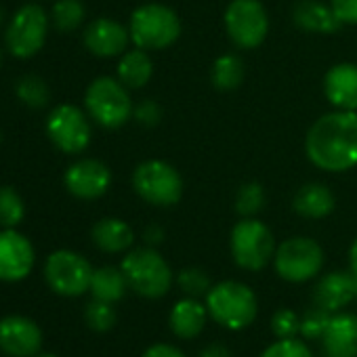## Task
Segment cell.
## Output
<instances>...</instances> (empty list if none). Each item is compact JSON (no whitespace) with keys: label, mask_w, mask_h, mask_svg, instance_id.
<instances>
[{"label":"cell","mask_w":357,"mask_h":357,"mask_svg":"<svg viewBox=\"0 0 357 357\" xmlns=\"http://www.w3.org/2000/svg\"><path fill=\"white\" fill-rule=\"evenodd\" d=\"M305 153L324 172H347L357 166V112L332 109L307 130Z\"/></svg>","instance_id":"1"},{"label":"cell","mask_w":357,"mask_h":357,"mask_svg":"<svg viewBox=\"0 0 357 357\" xmlns=\"http://www.w3.org/2000/svg\"><path fill=\"white\" fill-rule=\"evenodd\" d=\"M208 315L227 330H246L259 313V301L255 290L238 280H223L213 284L204 296Z\"/></svg>","instance_id":"2"},{"label":"cell","mask_w":357,"mask_h":357,"mask_svg":"<svg viewBox=\"0 0 357 357\" xmlns=\"http://www.w3.org/2000/svg\"><path fill=\"white\" fill-rule=\"evenodd\" d=\"M120 269L128 282V288L149 301L166 296L174 282L170 265L153 246L130 248L124 255Z\"/></svg>","instance_id":"3"},{"label":"cell","mask_w":357,"mask_h":357,"mask_svg":"<svg viewBox=\"0 0 357 357\" xmlns=\"http://www.w3.org/2000/svg\"><path fill=\"white\" fill-rule=\"evenodd\" d=\"M130 43L143 51H164L181 38L183 26L178 15L162 3H145L130 13Z\"/></svg>","instance_id":"4"},{"label":"cell","mask_w":357,"mask_h":357,"mask_svg":"<svg viewBox=\"0 0 357 357\" xmlns=\"http://www.w3.org/2000/svg\"><path fill=\"white\" fill-rule=\"evenodd\" d=\"M132 190L143 202L155 208H170L181 202L185 185L181 172L170 162L145 160L132 172Z\"/></svg>","instance_id":"5"},{"label":"cell","mask_w":357,"mask_h":357,"mask_svg":"<svg viewBox=\"0 0 357 357\" xmlns=\"http://www.w3.org/2000/svg\"><path fill=\"white\" fill-rule=\"evenodd\" d=\"M84 105L91 120L109 130L124 126L135 112L128 89L112 76H99L89 84L84 93Z\"/></svg>","instance_id":"6"},{"label":"cell","mask_w":357,"mask_h":357,"mask_svg":"<svg viewBox=\"0 0 357 357\" xmlns=\"http://www.w3.org/2000/svg\"><path fill=\"white\" fill-rule=\"evenodd\" d=\"M229 250L234 263L244 271H261L273 263L278 244L273 231L257 217L242 219L229 234Z\"/></svg>","instance_id":"7"},{"label":"cell","mask_w":357,"mask_h":357,"mask_svg":"<svg viewBox=\"0 0 357 357\" xmlns=\"http://www.w3.org/2000/svg\"><path fill=\"white\" fill-rule=\"evenodd\" d=\"M326 255L319 242L305 236H294L278 244L273 267L275 273L290 284H305L321 273Z\"/></svg>","instance_id":"8"},{"label":"cell","mask_w":357,"mask_h":357,"mask_svg":"<svg viewBox=\"0 0 357 357\" xmlns=\"http://www.w3.org/2000/svg\"><path fill=\"white\" fill-rule=\"evenodd\" d=\"M223 26L238 49L250 51L265 43L271 22L261 0H231L223 15Z\"/></svg>","instance_id":"9"},{"label":"cell","mask_w":357,"mask_h":357,"mask_svg":"<svg viewBox=\"0 0 357 357\" xmlns=\"http://www.w3.org/2000/svg\"><path fill=\"white\" fill-rule=\"evenodd\" d=\"M91 263L74 250H55L45 265V278L53 292L61 296H80L91 290Z\"/></svg>","instance_id":"10"},{"label":"cell","mask_w":357,"mask_h":357,"mask_svg":"<svg viewBox=\"0 0 357 357\" xmlns=\"http://www.w3.org/2000/svg\"><path fill=\"white\" fill-rule=\"evenodd\" d=\"M47 32V11L40 5H26L13 15L7 28V47L17 59H30L45 47Z\"/></svg>","instance_id":"11"},{"label":"cell","mask_w":357,"mask_h":357,"mask_svg":"<svg viewBox=\"0 0 357 357\" xmlns=\"http://www.w3.org/2000/svg\"><path fill=\"white\" fill-rule=\"evenodd\" d=\"M47 135L63 153H80L91 143V122L86 114L70 103L57 105L47 118Z\"/></svg>","instance_id":"12"},{"label":"cell","mask_w":357,"mask_h":357,"mask_svg":"<svg viewBox=\"0 0 357 357\" xmlns=\"http://www.w3.org/2000/svg\"><path fill=\"white\" fill-rule=\"evenodd\" d=\"M68 192L78 200H97L112 185V170L107 164L95 158H84L74 162L63 176Z\"/></svg>","instance_id":"13"},{"label":"cell","mask_w":357,"mask_h":357,"mask_svg":"<svg viewBox=\"0 0 357 357\" xmlns=\"http://www.w3.org/2000/svg\"><path fill=\"white\" fill-rule=\"evenodd\" d=\"M36 255L32 242L15 229L0 231V282H22L30 275Z\"/></svg>","instance_id":"14"},{"label":"cell","mask_w":357,"mask_h":357,"mask_svg":"<svg viewBox=\"0 0 357 357\" xmlns=\"http://www.w3.org/2000/svg\"><path fill=\"white\" fill-rule=\"evenodd\" d=\"M43 330L24 315H7L0 319V351L9 357H32L40 353Z\"/></svg>","instance_id":"15"},{"label":"cell","mask_w":357,"mask_h":357,"mask_svg":"<svg viewBox=\"0 0 357 357\" xmlns=\"http://www.w3.org/2000/svg\"><path fill=\"white\" fill-rule=\"evenodd\" d=\"M130 43V32L112 17H99L84 30V47L95 57H120Z\"/></svg>","instance_id":"16"},{"label":"cell","mask_w":357,"mask_h":357,"mask_svg":"<svg viewBox=\"0 0 357 357\" xmlns=\"http://www.w3.org/2000/svg\"><path fill=\"white\" fill-rule=\"evenodd\" d=\"M357 298V275L347 271H330L321 275L313 288V303L328 309L330 313L342 311Z\"/></svg>","instance_id":"17"},{"label":"cell","mask_w":357,"mask_h":357,"mask_svg":"<svg viewBox=\"0 0 357 357\" xmlns=\"http://www.w3.org/2000/svg\"><path fill=\"white\" fill-rule=\"evenodd\" d=\"M324 95L334 109L357 112V66L336 63L324 76Z\"/></svg>","instance_id":"18"},{"label":"cell","mask_w":357,"mask_h":357,"mask_svg":"<svg viewBox=\"0 0 357 357\" xmlns=\"http://www.w3.org/2000/svg\"><path fill=\"white\" fill-rule=\"evenodd\" d=\"M208 317L211 315H208L206 303H202L200 298L185 296L172 305V309L168 313V326L176 338L192 340L202 334Z\"/></svg>","instance_id":"19"},{"label":"cell","mask_w":357,"mask_h":357,"mask_svg":"<svg viewBox=\"0 0 357 357\" xmlns=\"http://www.w3.org/2000/svg\"><path fill=\"white\" fill-rule=\"evenodd\" d=\"M321 342L328 357H357V313H334Z\"/></svg>","instance_id":"20"},{"label":"cell","mask_w":357,"mask_h":357,"mask_svg":"<svg viewBox=\"0 0 357 357\" xmlns=\"http://www.w3.org/2000/svg\"><path fill=\"white\" fill-rule=\"evenodd\" d=\"M292 22L309 34H334L342 28L330 3L326 5L321 0H298L292 9Z\"/></svg>","instance_id":"21"},{"label":"cell","mask_w":357,"mask_h":357,"mask_svg":"<svg viewBox=\"0 0 357 357\" xmlns=\"http://www.w3.org/2000/svg\"><path fill=\"white\" fill-rule=\"evenodd\" d=\"M292 208L303 219L319 221L334 213L336 198L328 185L313 181V183H305L303 188H298V192L292 198Z\"/></svg>","instance_id":"22"},{"label":"cell","mask_w":357,"mask_h":357,"mask_svg":"<svg viewBox=\"0 0 357 357\" xmlns=\"http://www.w3.org/2000/svg\"><path fill=\"white\" fill-rule=\"evenodd\" d=\"M91 238H93V244L107 255L128 252L135 244L132 227L126 221L116 219V217H105L97 221L91 229Z\"/></svg>","instance_id":"23"},{"label":"cell","mask_w":357,"mask_h":357,"mask_svg":"<svg viewBox=\"0 0 357 357\" xmlns=\"http://www.w3.org/2000/svg\"><path fill=\"white\" fill-rule=\"evenodd\" d=\"M116 74H118V80L128 91H139L147 86V82L153 76V59L149 57V51H143L139 47L124 51L120 55Z\"/></svg>","instance_id":"24"},{"label":"cell","mask_w":357,"mask_h":357,"mask_svg":"<svg viewBox=\"0 0 357 357\" xmlns=\"http://www.w3.org/2000/svg\"><path fill=\"white\" fill-rule=\"evenodd\" d=\"M128 290V282L122 273L120 267H99L93 271V280H91V294L97 301H105V303H118L124 298Z\"/></svg>","instance_id":"25"},{"label":"cell","mask_w":357,"mask_h":357,"mask_svg":"<svg viewBox=\"0 0 357 357\" xmlns=\"http://www.w3.org/2000/svg\"><path fill=\"white\" fill-rule=\"evenodd\" d=\"M244 74H246L244 61H242V57H238L234 53H225V55L217 57L211 68L213 86L221 93H231V91L240 89L244 82Z\"/></svg>","instance_id":"26"},{"label":"cell","mask_w":357,"mask_h":357,"mask_svg":"<svg viewBox=\"0 0 357 357\" xmlns=\"http://www.w3.org/2000/svg\"><path fill=\"white\" fill-rule=\"evenodd\" d=\"M265 202H267L265 188L257 181H248V183L240 185V190L236 194L234 208L242 219H248V217H257L265 208Z\"/></svg>","instance_id":"27"},{"label":"cell","mask_w":357,"mask_h":357,"mask_svg":"<svg viewBox=\"0 0 357 357\" xmlns=\"http://www.w3.org/2000/svg\"><path fill=\"white\" fill-rule=\"evenodd\" d=\"M26 217V204L22 200V196L9 188L3 185L0 188V225L5 229H15Z\"/></svg>","instance_id":"28"},{"label":"cell","mask_w":357,"mask_h":357,"mask_svg":"<svg viewBox=\"0 0 357 357\" xmlns=\"http://www.w3.org/2000/svg\"><path fill=\"white\" fill-rule=\"evenodd\" d=\"M86 9L80 0H57L53 7V24L59 32H74L84 22Z\"/></svg>","instance_id":"29"},{"label":"cell","mask_w":357,"mask_h":357,"mask_svg":"<svg viewBox=\"0 0 357 357\" xmlns=\"http://www.w3.org/2000/svg\"><path fill=\"white\" fill-rule=\"evenodd\" d=\"M84 321H86V326H89L93 332L103 334V332H109V330L116 326L118 315H116V309H114L112 303L93 298V301L86 305V309H84Z\"/></svg>","instance_id":"30"},{"label":"cell","mask_w":357,"mask_h":357,"mask_svg":"<svg viewBox=\"0 0 357 357\" xmlns=\"http://www.w3.org/2000/svg\"><path fill=\"white\" fill-rule=\"evenodd\" d=\"M174 282H176L178 288H181V292L185 296H192V298H202L213 288V282H211L208 273L198 269V267L181 269V271H178V275L174 278Z\"/></svg>","instance_id":"31"},{"label":"cell","mask_w":357,"mask_h":357,"mask_svg":"<svg viewBox=\"0 0 357 357\" xmlns=\"http://www.w3.org/2000/svg\"><path fill=\"white\" fill-rule=\"evenodd\" d=\"M17 97L22 103H26L28 107H45L51 99V91H49V84L38 78V76H24L20 82H17Z\"/></svg>","instance_id":"32"},{"label":"cell","mask_w":357,"mask_h":357,"mask_svg":"<svg viewBox=\"0 0 357 357\" xmlns=\"http://www.w3.org/2000/svg\"><path fill=\"white\" fill-rule=\"evenodd\" d=\"M332 315L334 313H330L328 309L313 303V307H309L301 315V336L305 340H321V336L326 334V330L330 326Z\"/></svg>","instance_id":"33"},{"label":"cell","mask_w":357,"mask_h":357,"mask_svg":"<svg viewBox=\"0 0 357 357\" xmlns=\"http://www.w3.org/2000/svg\"><path fill=\"white\" fill-rule=\"evenodd\" d=\"M269 326L275 338H296L301 334V315L288 307H282L271 315Z\"/></svg>","instance_id":"34"},{"label":"cell","mask_w":357,"mask_h":357,"mask_svg":"<svg viewBox=\"0 0 357 357\" xmlns=\"http://www.w3.org/2000/svg\"><path fill=\"white\" fill-rule=\"evenodd\" d=\"M259 357H313V353L301 338H278Z\"/></svg>","instance_id":"35"},{"label":"cell","mask_w":357,"mask_h":357,"mask_svg":"<svg viewBox=\"0 0 357 357\" xmlns=\"http://www.w3.org/2000/svg\"><path fill=\"white\" fill-rule=\"evenodd\" d=\"M132 118L141 124V126H147V128H153L160 124L162 120V107L160 103H155L153 99H143L135 105V112H132Z\"/></svg>","instance_id":"36"},{"label":"cell","mask_w":357,"mask_h":357,"mask_svg":"<svg viewBox=\"0 0 357 357\" xmlns=\"http://www.w3.org/2000/svg\"><path fill=\"white\" fill-rule=\"evenodd\" d=\"M330 7L342 26H357V0H330Z\"/></svg>","instance_id":"37"},{"label":"cell","mask_w":357,"mask_h":357,"mask_svg":"<svg viewBox=\"0 0 357 357\" xmlns=\"http://www.w3.org/2000/svg\"><path fill=\"white\" fill-rule=\"evenodd\" d=\"M141 357H188L178 347H172L168 342H153L149 344Z\"/></svg>","instance_id":"38"},{"label":"cell","mask_w":357,"mask_h":357,"mask_svg":"<svg viewBox=\"0 0 357 357\" xmlns=\"http://www.w3.org/2000/svg\"><path fill=\"white\" fill-rule=\"evenodd\" d=\"M143 242L147 246H160L164 242V229L160 225H147L145 231H143Z\"/></svg>","instance_id":"39"},{"label":"cell","mask_w":357,"mask_h":357,"mask_svg":"<svg viewBox=\"0 0 357 357\" xmlns=\"http://www.w3.org/2000/svg\"><path fill=\"white\" fill-rule=\"evenodd\" d=\"M198 357H231V351L223 342H211L198 353Z\"/></svg>","instance_id":"40"},{"label":"cell","mask_w":357,"mask_h":357,"mask_svg":"<svg viewBox=\"0 0 357 357\" xmlns=\"http://www.w3.org/2000/svg\"><path fill=\"white\" fill-rule=\"evenodd\" d=\"M349 269L357 275V238L349 246Z\"/></svg>","instance_id":"41"},{"label":"cell","mask_w":357,"mask_h":357,"mask_svg":"<svg viewBox=\"0 0 357 357\" xmlns=\"http://www.w3.org/2000/svg\"><path fill=\"white\" fill-rule=\"evenodd\" d=\"M38 357H59V355H55V353H43V355H38Z\"/></svg>","instance_id":"42"},{"label":"cell","mask_w":357,"mask_h":357,"mask_svg":"<svg viewBox=\"0 0 357 357\" xmlns=\"http://www.w3.org/2000/svg\"><path fill=\"white\" fill-rule=\"evenodd\" d=\"M3 20H5V13H3V9H0V24H3Z\"/></svg>","instance_id":"43"},{"label":"cell","mask_w":357,"mask_h":357,"mask_svg":"<svg viewBox=\"0 0 357 357\" xmlns=\"http://www.w3.org/2000/svg\"><path fill=\"white\" fill-rule=\"evenodd\" d=\"M0 63H3V53H0Z\"/></svg>","instance_id":"44"},{"label":"cell","mask_w":357,"mask_h":357,"mask_svg":"<svg viewBox=\"0 0 357 357\" xmlns=\"http://www.w3.org/2000/svg\"><path fill=\"white\" fill-rule=\"evenodd\" d=\"M0 141H3V135H0Z\"/></svg>","instance_id":"45"}]
</instances>
